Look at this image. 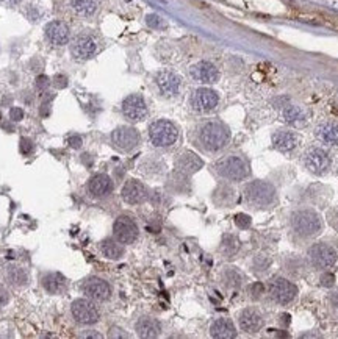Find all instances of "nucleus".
<instances>
[{
	"mask_svg": "<svg viewBox=\"0 0 338 339\" xmlns=\"http://www.w3.org/2000/svg\"><path fill=\"white\" fill-rule=\"evenodd\" d=\"M329 222H331V225L338 231V208H335L334 211H331V214H329Z\"/></svg>",
	"mask_w": 338,
	"mask_h": 339,
	"instance_id": "nucleus-40",
	"label": "nucleus"
},
{
	"mask_svg": "<svg viewBox=\"0 0 338 339\" xmlns=\"http://www.w3.org/2000/svg\"><path fill=\"white\" fill-rule=\"evenodd\" d=\"M139 133L133 127H118L111 133L113 146L121 152H130L139 144Z\"/></svg>",
	"mask_w": 338,
	"mask_h": 339,
	"instance_id": "nucleus-8",
	"label": "nucleus"
},
{
	"mask_svg": "<svg viewBox=\"0 0 338 339\" xmlns=\"http://www.w3.org/2000/svg\"><path fill=\"white\" fill-rule=\"evenodd\" d=\"M210 335L216 339H234L237 336V329L230 319H216L210 327Z\"/></svg>",
	"mask_w": 338,
	"mask_h": 339,
	"instance_id": "nucleus-22",
	"label": "nucleus"
},
{
	"mask_svg": "<svg viewBox=\"0 0 338 339\" xmlns=\"http://www.w3.org/2000/svg\"><path fill=\"white\" fill-rule=\"evenodd\" d=\"M190 74H191L193 80L199 81V83H205V85H212L219 78V72H218L216 66L208 61H201V63L194 64L190 69Z\"/></svg>",
	"mask_w": 338,
	"mask_h": 339,
	"instance_id": "nucleus-18",
	"label": "nucleus"
},
{
	"mask_svg": "<svg viewBox=\"0 0 338 339\" xmlns=\"http://www.w3.org/2000/svg\"><path fill=\"white\" fill-rule=\"evenodd\" d=\"M270 294L279 303H290L298 294V288L285 278H274L270 283Z\"/></svg>",
	"mask_w": 338,
	"mask_h": 339,
	"instance_id": "nucleus-14",
	"label": "nucleus"
},
{
	"mask_svg": "<svg viewBox=\"0 0 338 339\" xmlns=\"http://www.w3.org/2000/svg\"><path fill=\"white\" fill-rule=\"evenodd\" d=\"M88 191L94 197H105L113 191V180L105 173L94 175L88 183Z\"/></svg>",
	"mask_w": 338,
	"mask_h": 339,
	"instance_id": "nucleus-21",
	"label": "nucleus"
},
{
	"mask_svg": "<svg viewBox=\"0 0 338 339\" xmlns=\"http://www.w3.org/2000/svg\"><path fill=\"white\" fill-rule=\"evenodd\" d=\"M113 231H114V238L121 244H132L138 238V225L129 216H119L116 219Z\"/></svg>",
	"mask_w": 338,
	"mask_h": 339,
	"instance_id": "nucleus-11",
	"label": "nucleus"
},
{
	"mask_svg": "<svg viewBox=\"0 0 338 339\" xmlns=\"http://www.w3.org/2000/svg\"><path fill=\"white\" fill-rule=\"evenodd\" d=\"M71 311H72L74 319L81 325H92V324H96L100 318V313H99L97 307L86 299L74 300L72 305H71Z\"/></svg>",
	"mask_w": 338,
	"mask_h": 339,
	"instance_id": "nucleus-7",
	"label": "nucleus"
},
{
	"mask_svg": "<svg viewBox=\"0 0 338 339\" xmlns=\"http://www.w3.org/2000/svg\"><path fill=\"white\" fill-rule=\"evenodd\" d=\"M0 118H2V113H0Z\"/></svg>",
	"mask_w": 338,
	"mask_h": 339,
	"instance_id": "nucleus-47",
	"label": "nucleus"
},
{
	"mask_svg": "<svg viewBox=\"0 0 338 339\" xmlns=\"http://www.w3.org/2000/svg\"><path fill=\"white\" fill-rule=\"evenodd\" d=\"M288 319H290V316H288V314H282V324H285V325H287V324L290 322Z\"/></svg>",
	"mask_w": 338,
	"mask_h": 339,
	"instance_id": "nucleus-45",
	"label": "nucleus"
},
{
	"mask_svg": "<svg viewBox=\"0 0 338 339\" xmlns=\"http://www.w3.org/2000/svg\"><path fill=\"white\" fill-rule=\"evenodd\" d=\"M235 224L240 228H249L251 227V217L248 214H244V213H240V214L235 216Z\"/></svg>",
	"mask_w": 338,
	"mask_h": 339,
	"instance_id": "nucleus-34",
	"label": "nucleus"
},
{
	"mask_svg": "<svg viewBox=\"0 0 338 339\" xmlns=\"http://www.w3.org/2000/svg\"><path fill=\"white\" fill-rule=\"evenodd\" d=\"M83 292H85V296L89 297L91 300L105 302V300H108L110 296H111V288L107 282H105V280L92 277V278H88L85 282Z\"/></svg>",
	"mask_w": 338,
	"mask_h": 339,
	"instance_id": "nucleus-15",
	"label": "nucleus"
},
{
	"mask_svg": "<svg viewBox=\"0 0 338 339\" xmlns=\"http://www.w3.org/2000/svg\"><path fill=\"white\" fill-rule=\"evenodd\" d=\"M9 300V296H8V291L0 285V307H5L6 303Z\"/></svg>",
	"mask_w": 338,
	"mask_h": 339,
	"instance_id": "nucleus-39",
	"label": "nucleus"
},
{
	"mask_svg": "<svg viewBox=\"0 0 338 339\" xmlns=\"http://www.w3.org/2000/svg\"><path fill=\"white\" fill-rule=\"evenodd\" d=\"M69 27L61 20H52L45 27V38L53 45H64L69 42Z\"/></svg>",
	"mask_w": 338,
	"mask_h": 339,
	"instance_id": "nucleus-19",
	"label": "nucleus"
},
{
	"mask_svg": "<svg viewBox=\"0 0 338 339\" xmlns=\"http://www.w3.org/2000/svg\"><path fill=\"white\" fill-rule=\"evenodd\" d=\"M22 118H24V111H22V108L14 107V108L9 110V119L11 121L17 122V121H22Z\"/></svg>",
	"mask_w": 338,
	"mask_h": 339,
	"instance_id": "nucleus-36",
	"label": "nucleus"
},
{
	"mask_svg": "<svg viewBox=\"0 0 338 339\" xmlns=\"http://www.w3.org/2000/svg\"><path fill=\"white\" fill-rule=\"evenodd\" d=\"M149 138L155 147H169L177 141L179 130L171 121L160 119L149 127Z\"/></svg>",
	"mask_w": 338,
	"mask_h": 339,
	"instance_id": "nucleus-3",
	"label": "nucleus"
},
{
	"mask_svg": "<svg viewBox=\"0 0 338 339\" xmlns=\"http://www.w3.org/2000/svg\"><path fill=\"white\" fill-rule=\"evenodd\" d=\"M204 166L202 160L191 154V152H185V154L179 158L177 161V169L185 172V173H194L196 170H199Z\"/></svg>",
	"mask_w": 338,
	"mask_h": 339,
	"instance_id": "nucleus-26",
	"label": "nucleus"
},
{
	"mask_svg": "<svg viewBox=\"0 0 338 339\" xmlns=\"http://www.w3.org/2000/svg\"><path fill=\"white\" fill-rule=\"evenodd\" d=\"M42 286L49 294H63L67 288V282L61 274L50 272L42 277Z\"/></svg>",
	"mask_w": 338,
	"mask_h": 339,
	"instance_id": "nucleus-24",
	"label": "nucleus"
},
{
	"mask_svg": "<svg viewBox=\"0 0 338 339\" xmlns=\"http://www.w3.org/2000/svg\"><path fill=\"white\" fill-rule=\"evenodd\" d=\"M331 300H332V303L335 307H338V291H335L334 294H332V297H331Z\"/></svg>",
	"mask_w": 338,
	"mask_h": 339,
	"instance_id": "nucleus-43",
	"label": "nucleus"
},
{
	"mask_svg": "<svg viewBox=\"0 0 338 339\" xmlns=\"http://www.w3.org/2000/svg\"><path fill=\"white\" fill-rule=\"evenodd\" d=\"M219 96L210 88H199L191 96V107L197 113H210L218 107Z\"/></svg>",
	"mask_w": 338,
	"mask_h": 339,
	"instance_id": "nucleus-9",
	"label": "nucleus"
},
{
	"mask_svg": "<svg viewBox=\"0 0 338 339\" xmlns=\"http://www.w3.org/2000/svg\"><path fill=\"white\" fill-rule=\"evenodd\" d=\"M67 144L71 146L72 149H78L81 144H83V141H81L80 136H71V138L67 139Z\"/></svg>",
	"mask_w": 338,
	"mask_h": 339,
	"instance_id": "nucleus-41",
	"label": "nucleus"
},
{
	"mask_svg": "<svg viewBox=\"0 0 338 339\" xmlns=\"http://www.w3.org/2000/svg\"><path fill=\"white\" fill-rule=\"evenodd\" d=\"M97 53V42L89 34H78L71 44V55L78 61L89 60Z\"/></svg>",
	"mask_w": 338,
	"mask_h": 339,
	"instance_id": "nucleus-10",
	"label": "nucleus"
},
{
	"mask_svg": "<svg viewBox=\"0 0 338 339\" xmlns=\"http://www.w3.org/2000/svg\"><path fill=\"white\" fill-rule=\"evenodd\" d=\"M273 144L277 150H281V152H290V150H293L298 144V138L295 133H291V132H277L273 135Z\"/></svg>",
	"mask_w": 338,
	"mask_h": 339,
	"instance_id": "nucleus-25",
	"label": "nucleus"
},
{
	"mask_svg": "<svg viewBox=\"0 0 338 339\" xmlns=\"http://www.w3.org/2000/svg\"><path fill=\"white\" fill-rule=\"evenodd\" d=\"M31 150H33V143L30 141L28 138H22L20 139V152H22V155L31 154Z\"/></svg>",
	"mask_w": 338,
	"mask_h": 339,
	"instance_id": "nucleus-35",
	"label": "nucleus"
},
{
	"mask_svg": "<svg viewBox=\"0 0 338 339\" xmlns=\"http://www.w3.org/2000/svg\"><path fill=\"white\" fill-rule=\"evenodd\" d=\"M334 283H335V277H334V274H324V275L321 277V285H323V286L331 288Z\"/></svg>",
	"mask_w": 338,
	"mask_h": 339,
	"instance_id": "nucleus-37",
	"label": "nucleus"
},
{
	"mask_svg": "<svg viewBox=\"0 0 338 339\" xmlns=\"http://www.w3.org/2000/svg\"><path fill=\"white\" fill-rule=\"evenodd\" d=\"M244 197L246 200L255 206H268L274 202L276 198V189L271 183L263 180L251 181L246 188H244Z\"/></svg>",
	"mask_w": 338,
	"mask_h": 339,
	"instance_id": "nucleus-2",
	"label": "nucleus"
},
{
	"mask_svg": "<svg viewBox=\"0 0 338 339\" xmlns=\"http://www.w3.org/2000/svg\"><path fill=\"white\" fill-rule=\"evenodd\" d=\"M124 202H127L129 205H139L147 200V188L138 180H129L122 188V192H121Z\"/></svg>",
	"mask_w": 338,
	"mask_h": 339,
	"instance_id": "nucleus-17",
	"label": "nucleus"
},
{
	"mask_svg": "<svg viewBox=\"0 0 338 339\" xmlns=\"http://www.w3.org/2000/svg\"><path fill=\"white\" fill-rule=\"evenodd\" d=\"M135 330H136L138 336L150 339V338H157L161 333V325H160V322L157 319L147 318V316H146V318H141L136 322Z\"/></svg>",
	"mask_w": 338,
	"mask_h": 339,
	"instance_id": "nucleus-23",
	"label": "nucleus"
},
{
	"mask_svg": "<svg viewBox=\"0 0 338 339\" xmlns=\"http://www.w3.org/2000/svg\"><path fill=\"white\" fill-rule=\"evenodd\" d=\"M6 278L8 282L13 285V286H17V288H22L25 286L28 283V274L25 269H22L19 266H8L6 267Z\"/></svg>",
	"mask_w": 338,
	"mask_h": 339,
	"instance_id": "nucleus-27",
	"label": "nucleus"
},
{
	"mask_svg": "<svg viewBox=\"0 0 338 339\" xmlns=\"http://www.w3.org/2000/svg\"><path fill=\"white\" fill-rule=\"evenodd\" d=\"M284 119L291 125H302V124H306V114L299 107L288 105V107L284 110Z\"/></svg>",
	"mask_w": 338,
	"mask_h": 339,
	"instance_id": "nucleus-31",
	"label": "nucleus"
},
{
	"mask_svg": "<svg viewBox=\"0 0 338 339\" xmlns=\"http://www.w3.org/2000/svg\"><path fill=\"white\" fill-rule=\"evenodd\" d=\"M122 113L129 121L139 122L146 119L147 116V107L144 99L139 94H132L122 102Z\"/></svg>",
	"mask_w": 338,
	"mask_h": 339,
	"instance_id": "nucleus-13",
	"label": "nucleus"
},
{
	"mask_svg": "<svg viewBox=\"0 0 338 339\" xmlns=\"http://www.w3.org/2000/svg\"><path fill=\"white\" fill-rule=\"evenodd\" d=\"M146 22H147V25L152 27V28H163L165 27V22H163V19L158 14H149L146 17Z\"/></svg>",
	"mask_w": 338,
	"mask_h": 339,
	"instance_id": "nucleus-33",
	"label": "nucleus"
},
{
	"mask_svg": "<svg viewBox=\"0 0 338 339\" xmlns=\"http://www.w3.org/2000/svg\"><path fill=\"white\" fill-rule=\"evenodd\" d=\"M291 225H293V230L301 236H315L323 228L320 216L315 211H310V209L296 211L291 216Z\"/></svg>",
	"mask_w": 338,
	"mask_h": 339,
	"instance_id": "nucleus-4",
	"label": "nucleus"
},
{
	"mask_svg": "<svg viewBox=\"0 0 338 339\" xmlns=\"http://www.w3.org/2000/svg\"><path fill=\"white\" fill-rule=\"evenodd\" d=\"M3 2H6V3H16L17 0H3Z\"/></svg>",
	"mask_w": 338,
	"mask_h": 339,
	"instance_id": "nucleus-46",
	"label": "nucleus"
},
{
	"mask_svg": "<svg viewBox=\"0 0 338 339\" xmlns=\"http://www.w3.org/2000/svg\"><path fill=\"white\" fill-rule=\"evenodd\" d=\"M240 249V242L235 236H232V235H227L224 236L223 239V245H221V250L224 252V255L227 256H234Z\"/></svg>",
	"mask_w": 338,
	"mask_h": 339,
	"instance_id": "nucleus-32",
	"label": "nucleus"
},
{
	"mask_svg": "<svg viewBox=\"0 0 338 339\" xmlns=\"http://www.w3.org/2000/svg\"><path fill=\"white\" fill-rule=\"evenodd\" d=\"M216 170L219 175L232 181H240L249 175V166L241 157L230 155L216 163Z\"/></svg>",
	"mask_w": 338,
	"mask_h": 339,
	"instance_id": "nucleus-5",
	"label": "nucleus"
},
{
	"mask_svg": "<svg viewBox=\"0 0 338 339\" xmlns=\"http://www.w3.org/2000/svg\"><path fill=\"white\" fill-rule=\"evenodd\" d=\"M155 83L160 89V92L166 97H174L179 94L182 80L177 74H174L171 71H161L155 77Z\"/></svg>",
	"mask_w": 338,
	"mask_h": 339,
	"instance_id": "nucleus-16",
	"label": "nucleus"
},
{
	"mask_svg": "<svg viewBox=\"0 0 338 339\" xmlns=\"http://www.w3.org/2000/svg\"><path fill=\"white\" fill-rule=\"evenodd\" d=\"M100 250L110 260H119L124 253V249H122V245L118 239L116 241L114 239H105L100 245Z\"/></svg>",
	"mask_w": 338,
	"mask_h": 339,
	"instance_id": "nucleus-28",
	"label": "nucleus"
},
{
	"mask_svg": "<svg viewBox=\"0 0 338 339\" xmlns=\"http://www.w3.org/2000/svg\"><path fill=\"white\" fill-rule=\"evenodd\" d=\"M71 6L80 16H92L97 9L96 0H71Z\"/></svg>",
	"mask_w": 338,
	"mask_h": 339,
	"instance_id": "nucleus-29",
	"label": "nucleus"
},
{
	"mask_svg": "<svg viewBox=\"0 0 338 339\" xmlns=\"http://www.w3.org/2000/svg\"><path fill=\"white\" fill-rule=\"evenodd\" d=\"M55 86L56 88H66L67 86V80L63 75H56L55 77Z\"/></svg>",
	"mask_w": 338,
	"mask_h": 339,
	"instance_id": "nucleus-42",
	"label": "nucleus"
},
{
	"mask_svg": "<svg viewBox=\"0 0 338 339\" xmlns=\"http://www.w3.org/2000/svg\"><path fill=\"white\" fill-rule=\"evenodd\" d=\"M309 256H310V261H312V264L315 267L324 269V271L332 269L337 264V261H338L337 252L328 244H315V245H312L310 250H309Z\"/></svg>",
	"mask_w": 338,
	"mask_h": 339,
	"instance_id": "nucleus-6",
	"label": "nucleus"
},
{
	"mask_svg": "<svg viewBox=\"0 0 338 339\" xmlns=\"http://www.w3.org/2000/svg\"><path fill=\"white\" fill-rule=\"evenodd\" d=\"M304 163H306V168L312 173L324 175L331 168V157L328 155V152L323 149H310L306 154Z\"/></svg>",
	"mask_w": 338,
	"mask_h": 339,
	"instance_id": "nucleus-12",
	"label": "nucleus"
},
{
	"mask_svg": "<svg viewBox=\"0 0 338 339\" xmlns=\"http://www.w3.org/2000/svg\"><path fill=\"white\" fill-rule=\"evenodd\" d=\"M49 78L45 77V75H39L38 78H36V88L38 89H41V91H44V89H47V86H49Z\"/></svg>",
	"mask_w": 338,
	"mask_h": 339,
	"instance_id": "nucleus-38",
	"label": "nucleus"
},
{
	"mask_svg": "<svg viewBox=\"0 0 338 339\" xmlns=\"http://www.w3.org/2000/svg\"><path fill=\"white\" fill-rule=\"evenodd\" d=\"M230 139L229 130L221 122H207L199 132V141L207 152L223 150Z\"/></svg>",
	"mask_w": 338,
	"mask_h": 339,
	"instance_id": "nucleus-1",
	"label": "nucleus"
},
{
	"mask_svg": "<svg viewBox=\"0 0 338 339\" xmlns=\"http://www.w3.org/2000/svg\"><path fill=\"white\" fill-rule=\"evenodd\" d=\"M238 322H240V329L246 333H257L263 327L262 316L252 308L243 310L238 316Z\"/></svg>",
	"mask_w": 338,
	"mask_h": 339,
	"instance_id": "nucleus-20",
	"label": "nucleus"
},
{
	"mask_svg": "<svg viewBox=\"0 0 338 339\" xmlns=\"http://www.w3.org/2000/svg\"><path fill=\"white\" fill-rule=\"evenodd\" d=\"M317 135L324 143L337 144L338 143V125L337 124H324L318 128Z\"/></svg>",
	"mask_w": 338,
	"mask_h": 339,
	"instance_id": "nucleus-30",
	"label": "nucleus"
},
{
	"mask_svg": "<svg viewBox=\"0 0 338 339\" xmlns=\"http://www.w3.org/2000/svg\"><path fill=\"white\" fill-rule=\"evenodd\" d=\"M85 338H102V336L99 333H86Z\"/></svg>",
	"mask_w": 338,
	"mask_h": 339,
	"instance_id": "nucleus-44",
	"label": "nucleus"
}]
</instances>
